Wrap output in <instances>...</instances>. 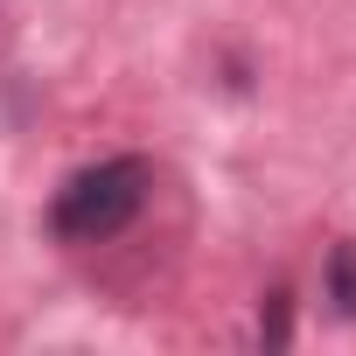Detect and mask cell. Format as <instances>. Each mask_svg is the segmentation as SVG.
<instances>
[{"label":"cell","instance_id":"7a4b0ae2","mask_svg":"<svg viewBox=\"0 0 356 356\" xmlns=\"http://www.w3.org/2000/svg\"><path fill=\"white\" fill-rule=\"evenodd\" d=\"M321 286H328L335 314H349V321H356V245H335V252H328V273H321Z\"/></svg>","mask_w":356,"mask_h":356},{"label":"cell","instance_id":"6da1fadb","mask_svg":"<svg viewBox=\"0 0 356 356\" xmlns=\"http://www.w3.org/2000/svg\"><path fill=\"white\" fill-rule=\"evenodd\" d=\"M147 189H154V168H147L140 154L91 161V168H77L70 182L56 189V203H49V231H56L63 245H105V238H119V231L140 217Z\"/></svg>","mask_w":356,"mask_h":356}]
</instances>
